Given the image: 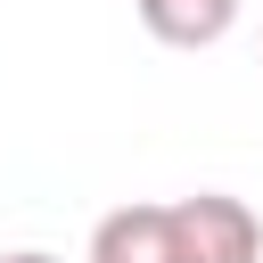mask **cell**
I'll return each instance as SVG.
<instances>
[{
	"mask_svg": "<svg viewBox=\"0 0 263 263\" xmlns=\"http://www.w3.org/2000/svg\"><path fill=\"white\" fill-rule=\"evenodd\" d=\"M90 263H181L164 205H115L90 222Z\"/></svg>",
	"mask_w": 263,
	"mask_h": 263,
	"instance_id": "obj_2",
	"label": "cell"
},
{
	"mask_svg": "<svg viewBox=\"0 0 263 263\" xmlns=\"http://www.w3.org/2000/svg\"><path fill=\"white\" fill-rule=\"evenodd\" d=\"M173 255L181 263H263V222L247 197L230 189H197V197H173Z\"/></svg>",
	"mask_w": 263,
	"mask_h": 263,
	"instance_id": "obj_1",
	"label": "cell"
},
{
	"mask_svg": "<svg viewBox=\"0 0 263 263\" xmlns=\"http://www.w3.org/2000/svg\"><path fill=\"white\" fill-rule=\"evenodd\" d=\"M132 8H140V25H148L164 49H214V41L238 25L247 0H132Z\"/></svg>",
	"mask_w": 263,
	"mask_h": 263,
	"instance_id": "obj_3",
	"label": "cell"
},
{
	"mask_svg": "<svg viewBox=\"0 0 263 263\" xmlns=\"http://www.w3.org/2000/svg\"><path fill=\"white\" fill-rule=\"evenodd\" d=\"M0 263H58V255H41V247H16V255H0Z\"/></svg>",
	"mask_w": 263,
	"mask_h": 263,
	"instance_id": "obj_4",
	"label": "cell"
}]
</instances>
